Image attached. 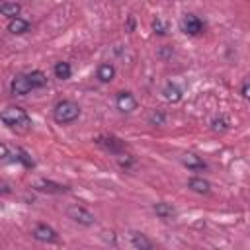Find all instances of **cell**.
I'll use <instances>...</instances> for the list:
<instances>
[{"mask_svg": "<svg viewBox=\"0 0 250 250\" xmlns=\"http://www.w3.org/2000/svg\"><path fill=\"white\" fill-rule=\"evenodd\" d=\"M0 119H2V123H4L6 127H10V129H25V127H29V123H31L27 111H25L23 107H20V105H10V107H6V109L0 113Z\"/></svg>", "mask_w": 250, "mask_h": 250, "instance_id": "cell-1", "label": "cell"}, {"mask_svg": "<svg viewBox=\"0 0 250 250\" xmlns=\"http://www.w3.org/2000/svg\"><path fill=\"white\" fill-rule=\"evenodd\" d=\"M80 115V105L72 100H62L53 107V117L57 123H72Z\"/></svg>", "mask_w": 250, "mask_h": 250, "instance_id": "cell-2", "label": "cell"}, {"mask_svg": "<svg viewBox=\"0 0 250 250\" xmlns=\"http://www.w3.org/2000/svg\"><path fill=\"white\" fill-rule=\"evenodd\" d=\"M66 215H68V219H72L74 223L84 225V227H90L96 221V217L86 207H82V205H68L66 207Z\"/></svg>", "mask_w": 250, "mask_h": 250, "instance_id": "cell-3", "label": "cell"}, {"mask_svg": "<svg viewBox=\"0 0 250 250\" xmlns=\"http://www.w3.org/2000/svg\"><path fill=\"white\" fill-rule=\"evenodd\" d=\"M31 234H33V238H35V240H39V242H57V240H59L57 230H55L53 227L45 225V223L35 225V227H33V230H31Z\"/></svg>", "mask_w": 250, "mask_h": 250, "instance_id": "cell-4", "label": "cell"}, {"mask_svg": "<svg viewBox=\"0 0 250 250\" xmlns=\"http://www.w3.org/2000/svg\"><path fill=\"white\" fill-rule=\"evenodd\" d=\"M96 145H100L102 148H105L107 152H111V154H119V152H123V141H119L117 137H113V135H100V137H96Z\"/></svg>", "mask_w": 250, "mask_h": 250, "instance_id": "cell-5", "label": "cell"}, {"mask_svg": "<svg viewBox=\"0 0 250 250\" xmlns=\"http://www.w3.org/2000/svg\"><path fill=\"white\" fill-rule=\"evenodd\" d=\"M180 27H182V31L188 33V35H199V33L203 31L201 20H199L197 16H193V14H186V16L182 18V21H180Z\"/></svg>", "mask_w": 250, "mask_h": 250, "instance_id": "cell-6", "label": "cell"}, {"mask_svg": "<svg viewBox=\"0 0 250 250\" xmlns=\"http://www.w3.org/2000/svg\"><path fill=\"white\" fill-rule=\"evenodd\" d=\"M10 90H12L14 96H25L33 88H31V82H29L27 74H16L14 80H12V84H10Z\"/></svg>", "mask_w": 250, "mask_h": 250, "instance_id": "cell-7", "label": "cell"}, {"mask_svg": "<svg viewBox=\"0 0 250 250\" xmlns=\"http://www.w3.org/2000/svg\"><path fill=\"white\" fill-rule=\"evenodd\" d=\"M31 188H35L39 191H47V193H64V191H68L66 186L57 184V182H51V180H43V178L33 180L31 182Z\"/></svg>", "mask_w": 250, "mask_h": 250, "instance_id": "cell-8", "label": "cell"}, {"mask_svg": "<svg viewBox=\"0 0 250 250\" xmlns=\"http://www.w3.org/2000/svg\"><path fill=\"white\" fill-rule=\"evenodd\" d=\"M115 104H117V109L123 113H131L133 109H137V100L131 92H119L115 98Z\"/></svg>", "mask_w": 250, "mask_h": 250, "instance_id": "cell-9", "label": "cell"}, {"mask_svg": "<svg viewBox=\"0 0 250 250\" xmlns=\"http://www.w3.org/2000/svg\"><path fill=\"white\" fill-rule=\"evenodd\" d=\"M180 160H182V164H184L186 168H189V170H205V162H203L197 154H193V152H184Z\"/></svg>", "mask_w": 250, "mask_h": 250, "instance_id": "cell-10", "label": "cell"}, {"mask_svg": "<svg viewBox=\"0 0 250 250\" xmlns=\"http://www.w3.org/2000/svg\"><path fill=\"white\" fill-rule=\"evenodd\" d=\"M129 240H131L133 248H137V250H150L152 248V242L143 232H131L129 234Z\"/></svg>", "mask_w": 250, "mask_h": 250, "instance_id": "cell-11", "label": "cell"}, {"mask_svg": "<svg viewBox=\"0 0 250 250\" xmlns=\"http://www.w3.org/2000/svg\"><path fill=\"white\" fill-rule=\"evenodd\" d=\"M29 29V21L23 20V18H12L10 23H8V31L14 33V35H21Z\"/></svg>", "mask_w": 250, "mask_h": 250, "instance_id": "cell-12", "label": "cell"}, {"mask_svg": "<svg viewBox=\"0 0 250 250\" xmlns=\"http://www.w3.org/2000/svg\"><path fill=\"white\" fill-rule=\"evenodd\" d=\"M113 76H115V66L111 62H104V64L98 66V80L100 82L107 84V82L113 80Z\"/></svg>", "mask_w": 250, "mask_h": 250, "instance_id": "cell-13", "label": "cell"}, {"mask_svg": "<svg viewBox=\"0 0 250 250\" xmlns=\"http://www.w3.org/2000/svg\"><path fill=\"white\" fill-rule=\"evenodd\" d=\"M188 188H189L191 191H195V193H209L211 184H209L207 180H203V178H191V180L188 182Z\"/></svg>", "mask_w": 250, "mask_h": 250, "instance_id": "cell-14", "label": "cell"}, {"mask_svg": "<svg viewBox=\"0 0 250 250\" xmlns=\"http://www.w3.org/2000/svg\"><path fill=\"white\" fill-rule=\"evenodd\" d=\"M20 12H21V6H20V4H16V2H6V0L0 2V14H2V16L18 18Z\"/></svg>", "mask_w": 250, "mask_h": 250, "instance_id": "cell-15", "label": "cell"}, {"mask_svg": "<svg viewBox=\"0 0 250 250\" xmlns=\"http://www.w3.org/2000/svg\"><path fill=\"white\" fill-rule=\"evenodd\" d=\"M162 94H164V98H166L168 102H172V104H176V102L182 100V90H180L176 84H166L164 90H162Z\"/></svg>", "mask_w": 250, "mask_h": 250, "instance_id": "cell-16", "label": "cell"}, {"mask_svg": "<svg viewBox=\"0 0 250 250\" xmlns=\"http://www.w3.org/2000/svg\"><path fill=\"white\" fill-rule=\"evenodd\" d=\"M154 213H156L160 219H172L176 211H174V207H172L170 203L158 201V203H154Z\"/></svg>", "mask_w": 250, "mask_h": 250, "instance_id": "cell-17", "label": "cell"}, {"mask_svg": "<svg viewBox=\"0 0 250 250\" xmlns=\"http://www.w3.org/2000/svg\"><path fill=\"white\" fill-rule=\"evenodd\" d=\"M27 78H29L33 90H35V88H43V86L47 84V76H45V72H41V70H31V72L27 74Z\"/></svg>", "mask_w": 250, "mask_h": 250, "instance_id": "cell-18", "label": "cell"}, {"mask_svg": "<svg viewBox=\"0 0 250 250\" xmlns=\"http://www.w3.org/2000/svg\"><path fill=\"white\" fill-rule=\"evenodd\" d=\"M70 74H72V68H70V64H68V62L61 61V62H57V64H55V76H57V78L66 80V78H70Z\"/></svg>", "mask_w": 250, "mask_h": 250, "instance_id": "cell-19", "label": "cell"}, {"mask_svg": "<svg viewBox=\"0 0 250 250\" xmlns=\"http://www.w3.org/2000/svg\"><path fill=\"white\" fill-rule=\"evenodd\" d=\"M211 129H213L215 133H225V131L229 129V119H227V117H215V119L211 121Z\"/></svg>", "mask_w": 250, "mask_h": 250, "instance_id": "cell-20", "label": "cell"}, {"mask_svg": "<svg viewBox=\"0 0 250 250\" xmlns=\"http://www.w3.org/2000/svg\"><path fill=\"white\" fill-rule=\"evenodd\" d=\"M152 31H154L156 35H166V33H168V27H166V23H164L160 18H154V20H152Z\"/></svg>", "mask_w": 250, "mask_h": 250, "instance_id": "cell-21", "label": "cell"}, {"mask_svg": "<svg viewBox=\"0 0 250 250\" xmlns=\"http://www.w3.org/2000/svg\"><path fill=\"white\" fill-rule=\"evenodd\" d=\"M133 156H129V154H123V152H119L117 154V164L121 166V168H125V170H129L131 166H133Z\"/></svg>", "mask_w": 250, "mask_h": 250, "instance_id": "cell-22", "label": "cell"}, {"mask_svg": "<svg viewBox=\"0 0 250 250\" xmlns=\"http://www.w3.org/2000/svg\"><path fill=\"white\" fill-rule=\"evenodd\" d=\"M164 113L162 111H152L150 113V117H148V121L152 123V125H164Z\"/></svg>", "mask_w": 250, "mask_h": 250, "instance_id": "cell-23", "label": "cell"}, {"mask_svg": "<svg viewBox=\"0 0 250 250\" xmlns=\"http://www.w3.org/2000/svg\"><path fill=\"white\" fill-rule=\"evenodd\" d=\"M16 152H18V154H20V156H18V160H21V162H23V166H25V168H31V166H33V160H31V158H29V156H27V154H25V152H23V150H21V148H18V150H16Z\"/></svg>", "mask_w": 250, "mask_h": 250, "instance_id": "cell-24", "label": "cell"}, {"mask_svg": "<svg viewBox=\"0 0 250 250\" xmlns=\"http://www.w3.org/2000/svg\"><path fill=\"white\" fill-rule=\"evenodd\" d=\"M12 191V186L6 182V180H0V195H6Z\"/></svg>", "mask_w": 250, "mask_h": 250, "instance_id": "cell-25", "label": "cell"}, {"mask_svg": "<svg viewBox=\"0 0 250 250\" xmlns=\"http://www.w3.org/2000/svg\"><path fill=\"white\" fill-rule=\"evenodd\" d=\"M248 92H250V88H248V80H244V82H242V88H240V94H242L244 100H248V96H250Z\"/></svg>", "mask_w": 250, "mask_h": 250, "instance_id": "cell-26", "label": "cell"}, {"mask_svg": "<svg viewBox=\"0 0 250 250\" xmlns=\"http://www.w3.org/2000/svg\"><path fill=\"white\" fill-rule=\"evenodd\" d=\"M168 55H172V47H162L160 51H158V57H168Z\"/></svg>", "mask_w": 250, "mask_h": 250, "instance_id": "cell-27", "label": "cell"}, {"mask_svg": "<svg viewBox=\"0 0 250 250\" xmlns=\"http://www.w3.org/2000/svg\"><path fill=\"white\" fill-rule=\"evenodd\" d=\"M8 156V146L4 143H0V160H4Z\"/></svg>", "mask_w": 250, "mask_h": 250, "instance_id": "cell-28", "label": "cell"}]
</instances>
